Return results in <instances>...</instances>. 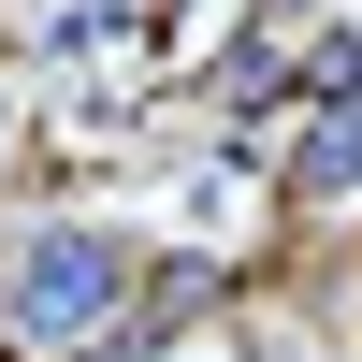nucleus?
<instances>
[{"label":"nucleus","instance_id":"nucleus-2","mask_svg":"<svg viewBox=\"0 0 362 362\" xmlns=\"http://www.w3.org/2000/svg\"><path fill=\"white\" fill-rule=\"evenodd\" d=\"M348 189H362V87H348V102H319L305 131H290V160H276V203H305V218H319V203H348Z\"/></svg>","mask_w":362,"mask_h":362},{"label":"nucleus","instance_id":"nucleus-1","mask_svg":"<svg viewBox=\"0 0 362 362\" xmlns=\"http://www.w3.org/2000/svg\"><path fill=\"white\" fill-rule=\"evenodd\" d=\"M131 290H145V261H131V232H102V218H44L15 261H0V319H15L29 348H102L116 319H131Z\"/></svg>","mask_w":362,"mask_h":362}]
</instances>
